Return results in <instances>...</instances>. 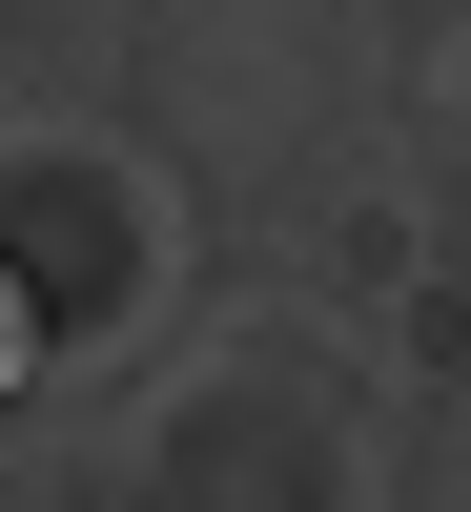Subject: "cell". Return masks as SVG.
<instances>
[{
    "mask_svg": "<svg viewBox=\"0 0 471 512\" xmlns=\"http://www.w3.org/2000/svg\"><path fill=\"white\" fill-rule=\"evenodd\" d=\"M21 369H41V308H21V267H0V390H21Z\"/></svg>",
    "mask_w": 471,
    "mask_h": 512,
    "instance_id": "1",
    "label": "cell"
}]
</instances>
